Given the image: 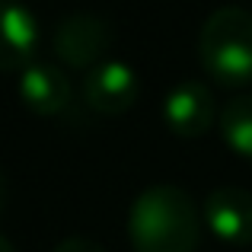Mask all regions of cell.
<instances>
[{"label": "cell", "mask_w": 252, "mask_h": 252, "mask_svg": "<svg viewBox=\"0 0 252 252\" xmlns=\"http://www.w3.org/2000/svg\"><path fill=\"white\" fill-rule=\"evenodd\" d=\"M128 240L134 252H195L201 240L195 198L172 182L147 185L128 211Z\"/></svg>", "instance_id": "6da1fadb"}, {"label": "cell", "mask_w": 252, "mask_h": 252, "mask_svg": "<svg viewBox=\"0 0 252 252\" xmlns=\"http://www.w3.org/2000/svg\"><path fill=\"white\" fill-rule=\"evenodd\" d=\"M198 58L204 74L220 86L252 83V13L220 6L201 26Z\"/></svg>", "instance_id": "7a4b0ae2"}, {"label": "cell", "mask_w": 252, "mask_h": 252, "mask_svg": "<svg viewBox=\"0 0 252 252\" xmlns=\"http://www.w3.org/2000/svg\"><path fill=\"white\" fill-rule=\"evenodd\" d=\"M109 48H112V26L93 13L64 16L55 29V38H51L55 64H64L74 70H93L96 64L105 61Z\"/></svg>", "instance_id": "3957f363"}, {"label": "cell", "mask_w": 252, "mask_h": 252, "mask_svg": "<svg viewBox=\"0 0 252 252\" xmlns=\"http://www.w3.org/2000/svg\"><path fill=\"white\" fill-rule=\"evenodd\" d=\"M141 80L131 64L118 61V58H105L93 70H86L83 80V99L93 112L99 115H122L137 102Z\"/></svg>", "instance_id": "277c9868"}, {"label": "cell", "mask_w": 252, "mask_h": 252, "mask_svg": "<svg viewBox=\"0 0 252 252\" xmlns=\"http://www.w3.org/2000/svg\"><path fill=\"white\" fill-rule=\"evenodd\" d=\"M204 223L220 243L249 246L252 243V191L240 185H217L204 198Z\"/></svg>", "instance_id": "5b68a950"}, {"label": "cell", "mask_w": 252, "mask_h": 252, "mask_svg": "<svg viewBox=\"0 0 252 252\" xmlns=\"http://www.w3.org/2000/svg\"><path fill=\"white\" fill-rule=\"evenodd\" d=\"M163 122L179 137H201L214 125V96L208 83L182 80L163 99Z\"/></svg>", "instance_id": "8992f818"}, {"label": "cell", "mask_w": 252, "mask_h": 252, "mask_svg": "<svg viewBox=\"0 0 252 252\" xmlns=\"http://www.w3.org/2000/svg\"><path fill=\"white\" fill-rule=\"evenodd\" d=\"M16 90L23 105L35 115H61L70 105V93H74L61 64L38 61V58L26 70H19Z\"/></svg>", "instance_id": "52a82bcc"}, {"label": "cell", "mask_w": 252, "mask_h": 252, "mask_svg": "<svg viewBox=\"0 0 252 252\" xmlns=\"http://www.w3.org/2000/svg\"><path fill=\"white\" fill-rule=\"evenodd\" d=\"M38 51V19L19 0H0V70H26Z\"/></svg>", "instance_id": "ba28073f"}, {"label": "cell", "mask_w": 252, "mask_h": 252, "mask_svg": "<svg viewBox=\"0 0 252 252\" xmlns=\"http://www.w3.org/2000/svg\"><path fill=\"white\" fill-rule=\"evenodd\" d=\"M220 137L233 154L252 160V96H236L220 109Z\"/></svg>", "instance_id": "9c48e42d"}, {"label": "cell", "mask_w": 252, "mask_h": 252, "mask_svg": "<svg viewBox=\"0 0 252 252\" xmlns=\"http://www.w3.org/2000/svg\"><path fill=\"white\" fill-rule=\"evenodd\" d=\"M51 252H105V246H99L90 236H67V240H61Z\"/></svg>", "instance_id": "30bf717a"}, {"label": "cell", "mask_w": 252, "mask_h": 252, "mask_svg": "<svg viewBox=\"0 0 252 252\" xmlns=\"http://www.w3.org/2000/svg\"><path fill=\"white\" fill-rule=\"evenodd\" d=\"M0 252H16V246H13V243L6 240L3 233H0Z\"/></svg>", "instance_id": "8fae6325"}, {"label": "cell", "mask_w": 252, "mask_h": 252, "mask_svg": "<svg viewBox=\"0 0 252 252\" xmlns=\"http://www.w3.org/2000/svg\"><path fill=\"white\" fill-rule=\"evenodd\" d=\"M3 204H6V182H3V176H0V211H3Z\"/></svg>", "instance_id": "7c38bea8"}]
</instances>
